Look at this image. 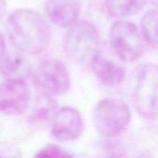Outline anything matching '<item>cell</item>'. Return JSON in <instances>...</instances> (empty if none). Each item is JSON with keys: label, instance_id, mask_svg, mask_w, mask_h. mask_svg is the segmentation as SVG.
I'll return each mask as SVG.
<instances>
[{"label": "cell", "instance_id": "cell-16", "mask_svg": "<svg viewBox=\"0 0 158 158\" xmlns=\"http://www.w3.org/2000/svg\"><path fill=\"white\" fill-rule=\"evenodd\" d=\"M6 11V1L0 0V19L5 16Z\"/></svg>", "mask_w": 158, "mask_h": 158}, {"label": "cell", "instance_id": "cell-6", "mask_svg": "<svg viewBox=\"0 0 158 158\" xmlns=\"http://www.w3.org/2000/svg\"><path fill=\"white\" fill-rule=\"evenodd\" d=\"M32 81L42 91L52 95H61L69 90L70 75L61 60L48 59L38 66Z\"/></svg>", "mask_w": 158, "mask_h": 158}, {"label": "cell", "instance_id": "cell-4", "mask_svg": "<svg viewBox=\"0 0 158 158\" xmlns=\"http://www.w3.org/2000/svg\"><path fill=\"white\" fill-rule=\"evenodd\" d=\"M133 103L138 114L143 118H158L157 65L147 63L140 69L133 93Z\"/></svg>", "mask_w": 158, "mask_h": 158}, {"label": "cell", "instance_id": "cell-13", "mask_svg": "<svg viewBox=\"0 0 158 158\" xmlns=\"http://www.w3.org/2000/svg\"><path fill=\"white\" fill-rule=\"evenodd\" d=\"M147 0H106V7L110 16L123 19L138 14Z\"/></svg>", "mask_w": 158, "mask_h": 158}, {"label": "cell", "instance_id": "cell-17", "mask_svg": "<svg viewBox=\"0 0 158 158\" xmlns=\"http://www.w3.org/2000/svg\"><path fill=\"white\" fill-rule=\"evenodd\" d=\"M5 51H6V42H5L4 36L0 32V57L5 53Z\"/></svg>", "mask_w": 158, "mask_h": 158}, {"label": "cell", "instance_id": "cell-12", "mask_svg": "<svg viewBox=\"0 0 158 158\" xmlns=\"http://www.w3.org/2000/svg\"><path fill=\"white\" fill-rule=\"evenodd\" d=\"M45 11L54 24L69 27L77 21L81 7L76 0H46Z\"/></svg>", "mask_w": 158, "mask_h": 158}, {"label": "cell", "instance_id": "cell-1", "mask_svg": "<svg viewBox=\"0 0 158 158\" xmlns=\"http://www.w3.org/2000/svg\"><path fill=\"white\" fill-rule=\"evenodd\" d=\"M6 31L10 43L20 52L38 54L50 44L52 31L48 21L31 9H18L6 20Z\"/></svg>", "mask_w": 158, "mask_h": 158}, {"label": "cell", "instance_id": "cell-10", "mask_svg": "<svg viewBox=\"0 0 158 158\" xmlns=\"http://www.w3.org/2000/svg\"><path fill=\"white\" fill-rule=\"evenodd\" d=\"M58 110V105L51 94L43 91L30 101L28 120L38 129H44L51 125Z\"/></svg>", "mask_w": 158, "mask_h": 158}, {"label": "cell", "instance_id": "cell-5", "mask_svg": "<svg viewBox=\"0 0 158 158\" xmlns=\"http://www.w3.org/2000/svg\"><path fill=\"white\" fill-rule=\"evenodd\" d=\"M108 38L111 50L126 63L136 61L143 56V35L133 22L122 19L114 21Z\"/></svg>", "mask_w": 158, "mask_h": 158}, {"label": "cell", "instance_id": "cell-15", "mask_svg": "<svg viewBox=\"0 0 158 158\" xmlns=\"http://www.w3.org/2000/svg\"><path fill=\"white\" fill-rule=\"evenodd\" d=\"M71 156V154L57 145H48L36 155V156L45 157H69Z\"/></svg>", "mask_w": 158, "mask_h": 158}, {"label": "cell", "instance_id": "cell-9", "mask_svg": "<svg viewBox=\"0 0 158 158\" xmlns=\"http://www.w3.org/2000/svg\"><path fill=\"white\" fill-rule=\"evenodd\" d=\"M83 131V122L80 112L70 106L57 110L51 124V132L58 142H69L80 138Z\"/></svg>", "mask_w": 158, "mask_h": 158}, {"label": "cell", "instance_id": "cell-14", "mask_svg": "<svg viewBox=\"0 0 158 158\" xmlns=\"http://www.w3.org/2000/svg\"><path fill=\"white\" fill-rule=\"evenodd\" d=\"M141 32L148 44L158 45V10L151 9L143 14L141 19Z\"/></svg>", "mask_w": 158, "mask_h": 158}, {"label": "cell", "instance_id": "cell-2", "mask_svg": "<svg viewBox=\"0 0 158 158\" xmlns=\"http://www.w3.org/2000/svg\"><path fill=\"white\" fill-rule=\"evenodd\" d=\"M92 118L97 132L111 138L122 134L128 129L131 120V112L123 100L108 97L97 102Z\"/></svg>", "mask_w": 158, "mask_h": 158}, {"label": "cell", "instance_id": "cell-8", "mask_svg": "<svg viewBox=\"0 0 158 158\" xmlns=\"http://www.w3.org/2000/svg\"><path fill=\"white\" fill-rule=\"evenodd\" d=\"M31 101L30 89L25 81L6 80L0 84V112L18 116L26 112Z\"/></svg>", "mask_w": 158, "mask_h": 158}, {"label": "cell", "instance_id": "cell-3", "mask_svg": "<svg viewBox=\"0 0 158 158\" xmlns=\"http://www.w3.org/2000/svg\"><path fill=\"white\" fill-rule=\"evenodd\" d=\"M99 32L96 27L87 20H79L69 26L63 46L68 56L75 61L92 59L99 49Z\"/></svg>", "mask_w": 158, "mask_h": 158}, {"label": "cell", "instance_id": "cell-18", "mask_svg": "<svg viewBox=\"0 0 158 158\" xmlns=\"http://www.w3.org/2000/svg\"><path fill=\"white\" fill-rule=\"evenodd\" d=\"M152 1V3L155 5V6H156L158 7V0H151Z\"/></svg>", "mask_w": 158, "mask_h": 158}, {"label": "cell", "instance_id": "cell-7", "mask_svg": "<svg viewBox=\"0 0 158 158\" xmlns=\"http://www.w3.org/2000/svg\"><path fill=\"white\" fill-rule=\"evenodd\" d=\"M92 70L97 80L107 87L119 85L126 77V62L118 57L111 48L98 49L91 59Z\"/></svg>", "mask_w": 158, "mask_h": 158}, {"label": "cell", "instance_id": "cell-11", "mask_svg": "<svg viewBox=\"0 0 158 158\" xmlns=\"http://www.w3.org/2000/svg\"><path fill=\"white\" fill-rule=\"evenodd\" d=\"M0 74L7 81H25L31 76L32 67L20 52H5L0 57Z\"/></svg>", "mask_w": 158, "mask_h": 158}]
</instances>
